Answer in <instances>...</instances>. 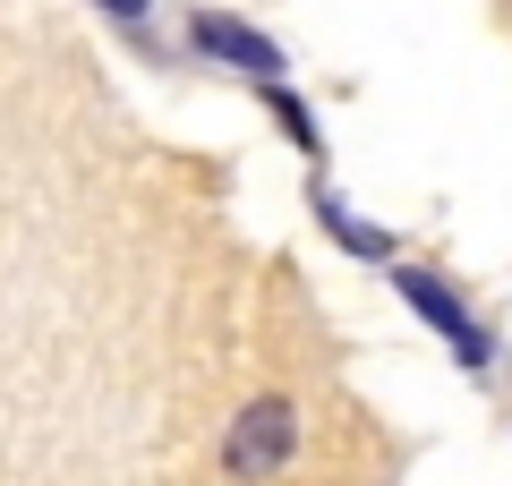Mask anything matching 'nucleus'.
I'll return each mask as SVG.
<instances>
[{
  "instance_id": "1",
  "label": "nucleus",
  "mask_w": 512,
  "mask_h": 486,
  "mask_svg": "<svg viewBox=\"0 0 512 486\" xmlns=\"http://www.w3.org/2000/svg\"><path fill=\"white\" fill-rule=\"evenodd\" d=\"M291 452H299V410H291V393H256L248 410L231 418V435H222V469H231V478H274Z\"/></svg>"
},
{
  "instance_id": "5",
  "label": "nucleus",
  "mask_w": 512,
  "mask_h": 486,
  "mask_svg": "<svg viewBox=\"0 0 512 486\" xmlns=\"http://www.w3.org/2000/svg\"><path fill=\"white\" fill-rule=\"evenodd\" d=\"M274 120H282V137H291V145H308V154H316V120H308V103H299V94L274 86Z\"/></svg>"
},
{
  "instance_id": "6",
  "label": "nucleus",
  "mask_w": 512,
  "mask_h": 486,
  "mask_svg": "<svg viewBox=\"0 0 512 486\" xmlns=\"http://www.w3.org/2000/svg\"><path fill=\"white\" fill-rule=\"evenodd\" d=\"M94 9H111V18H146V0H94Z\"/></svg>"
},
{
  "instance_id": "4",
  "label": "nucleus",
  "mask_w": 512,
  "mask_h": 486,
  "mask_svg": "<svg viewBox=\"0 0 512 486\" xmlns=\"http://www.w3.org/2000/svg\"><path fill=\"white\" fill-rule=\"evenodd\" d=\"M316 214H325V222H333V231H342L359 256H393V239H384V231H367L359 214H342V197H333V188H316Z\"/></svg>"
},
{
  "instance_id": "2",
  "label": "nucleus",
  "mask_w": 512,
  "mask_h": 486,
  "mask_svg": "<svg viewBox=\"0 0 512 486\" xmlns=\"http://www.w3.org/2000/svg\"><path fill=\"white\" fill-rule=\"evenodd\" d=\"M393 290H402V299L419 307L427 324H436L444 342H453V359H461V367H495V342H487V324L470 316V299H461L453 282H436V273H419V265H393Z\"/></svg>"
},
{
  "instance_id": "3",
  "label": "nucleus",
  "mask_w": 512,
  "mask_h": 486,
  "mask_svg": "<svg viewBox=\"0 0 512 486\" xmlns=\"http://www.w3.org/2000/svg\"><path fill=\"white\" fill-rule=\"evenodd\" d=\"M188 43L214 52V60H231V69H248V77H265V86L282 77V43L256 35V26L231 18V9H188Z\"/></svg>"
}]
</instances>
